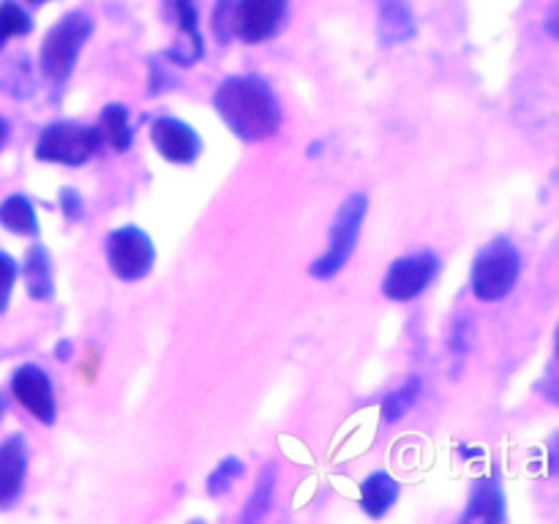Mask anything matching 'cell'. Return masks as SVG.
Segmentation results:
<instances>
[{
	"instance_id": "4316f807",
	"label": "cell",
	"mask_w": 559,
	"mask_h": 524,
	"mask_svg": "<svg viewBox=\"0 0 559 524\" xmlns=\"http://www.w3.org/2000/svg\"><path fill=\"white\" fill-rule=\"evenodd\" d=\"M546 33H549V38H559V31H557V5H551L549 9V16H546Z\"/></svg>"
},
{
	"instance_id": "5b68a950",
	"label": "cell",
	"mask_w": 559,
	"mask_h": 524,
	"mask_svg": "<svg viewBox=\"0 0 559 524\" xmlns=\"http://www.w3.org/2000/svg\"><path fill=\"white\" fill-rule=\"evenodd\" d=\"M366 213H369V194H364V191H355V194H349L338 205L331 224V233H328V251L311 262V276L320 278V282H328V278H333L347 265L355 246H358V235L360 227H364Z\"/></svg>"
},
{
	"instance_id": "8992f818",
	"label": "cell",
	"mask_w": 559,
	"mask_h": 524,
	"mask_svg": "<svg viewBox=\"0 0 559 524\" xmlns=\"http://www.w3.org/2000/svg\"><path fill=\"white\" fill-rule=\"evenodd\" d=\"M104 254H107L109 271L123 284L142 282L153 271V262H156L151 235L140 227L112 229L107 235V243H104Z\"/></svg>"
},
{
	"instance_id": "52a82bcc",
	"label": "cell",
	"mask_w": 559,
	"mask_h": 524,
	"mask_svg": "<svg viewBox=\"0 0 559 524\" xmlns=\"http://www.w3.org/2000/svg\"><path fill=\"white\" fill-rule=\"evenodd\" d=\"M440 257L429 249L399 257L382 276V295L388 300H396V303H409L435 284V278L440 276Z\"/></svg>"
},
{
	"instance_id": "f546056e",
	"label": "cell",
	"mask_w": 559,
	"mask_h": 524,
	"mask_svg": "<svg viewBox=\"0 0 559 524\" xmlns=\"http://www.w3.org/2000/svg\"><path fill=\"white\" fill-rule=\"evenodd\" d=\"M459 453H462V456H480L478 448H469V445H459Z\"/></svg>"
},
{
	"instance_id": "d4e9b609",
	"label": "cell",
	"mask_w": 559,
	"mask_h": 524,
	"mask_svg": "<svg viewBox=\"0 0 559 524\" xmlns=\"http://www.w3.org/2000/svg\"><path fill=\"white\" fill-rule=\"evenodd\" d=\"M58 205H60V213H63L69 222H82V216H85V202H82V194L76 189H71V186H63V189L58 191Z\"/></svg>"
},
{
	"instance_id": "6da1fadb",
	"label": "cell",
	"mask_w": 559,
	"mask_h": 524,
	"mask_svg": "<svg viewBox=\"0 0 559 524\" xmlns=\"http://www.w3.org/2000/svg\"><path fill=\"white\" fill-rule=\"evenodd\" d=\"M213 109L243 142L271 140L282 129V102L260 74L227 76L213 91Z\"/></svg>"
},
{
	"instance_id": "9c48e42d",
	"label": "cell",
	"mask_w": 559,
	"mask_h": 524,
	"mask_svg": "<svg viewBox=\"0 0 559 524\" xmlns=\"http://www.w3.org/2000/svg\"><path fill=\"white\" fill-rule=\"evenodd\" d=\"M11 393L16 402L44 426L58 420V404H55V388L47 371L36 364H25L11 374Z\"/></svg>"
},
{
	"instance_id": "d6986e66",
	"label": "cell",
	"mask_w": 559,
	"mask_h": 524,
	"mask_svg": "<svg viewBox=\"0 0 559 524\" xmlns=\"http://www.w3.org/2000/svg\"><path fill=\"white\" fill-rule=\"evenodd\" d=\"M420 391H424V380H420L418 374L407 377V382H402L396 391H391L382 398V420H385V424H399V420L413 409V404L418 402Z\"/></svg>"
},
{
	"instance_id": "7402d4cb",
	"label": "cell",
	"mask_w": 559,
	"mask_h": 524,
	"mask_svg": "<svg viewBox=\"0 0 559 524\" xmlns=\"http://www.w3.org/2000/svg\"><path fill=\"white\" fill-rule=\"evenodd\" d=\"M235 3L238 0H216L211 11V33L222 47H227L235 38L233 22H235Z\"/></svg>"
},
{
	"instance_id": "4fadbf2b",
	"label": "cell",
	"mask_w": 559,
	"mask_h": 524,
	"mask_svg": "<svg viewBox=\"0 0 559 524\" xmlns=\"http://www.w3.org/2000/svg\"><path fill=\"white\" fill-rule=\"evenodd\" d=\"M469 522H486V524H502L506 522V495L500 489L497 478H478L473 491H469V502L462 513V524Z\"/></svg>"
},
{
	"instance_id": "f1b7e54d",
	"label": "cell",
	"mask_w": 559,
	"mask_h": 524,
	"mask_svg": "<svg viewBox=\"0 0 559 524\" xmlns=\"http://www.w3.org/2000/svg\"><path fill=\"white\" fill-rule=\"evenodd\" d=\"M5 140H9V120H5L3 115H0V151H3Z\"/></svg>"
},
{
	"instance_id": "3957f363",
	"label": "cell",
	"mask_w": 559,
	"mask_h": 524,
	"mask_svg": "<svg viewBox=\"0 0 559 524\" xmlns=\"http://www.w3.org/2000/svg\"><path fill=\"white\" fill-rule=\"evenodd\" d=\"M522 276V251L508 238H495L478 249L469 267V289L484 303H495L511 295Z\"/></svg>"
},
{
	"instance_id": "8fae6325",
	"label": "cell",
	"mask_w": 559,
	"mask_h": 524,
	"mask_svg": "<svg viewBox=\"0 0 559 524\" xmlns=\"http://www.w3.org/2000/svg\"><path fill=\"white\" fill-rule=\"evenodd\" d=\"M27 478V445L22 434H11L0 442V508L14 505L22 497Z\"/></svg>"
},
{
	"instance_id": "484cf974",
	"label": "cell",
	"mask_w": 559,
	"mask_h": 524,
	"mask_svg": "<svg viewBox=\"0 0 559 524\" xmlns=\"http://www.w3.org/2000/svg\"><path fill=\"white\" fill-rule=\"evenodd\" d=\"M451 349L456 355H464L473 349V320H469V317H459L456 325H453Z\"/></svg>"
},
{
	"instance_id": "1f68e13d",
	"label": "cell",
	"mask_w": 559,
	"mask_h": 524,
	"mask_svg": "<svg viewBox=\"0 0 559 524\" xmlns=\"http://www.w3.org/2000/svg\"><path fill=\"white\" fill-rule=\"evenodd\" d=\"M27 3H31V5H36V9H38V5H44V3H49V0H27Z\"/></svg>"
},
{
	"instance_id": "2e32d148",
	"label": "cell",
	"mask_w": 559,
	"mask_h": 524,
	"mask_svg": "<svg viewBox=\"0 0 559 524\" xmlns=\"http://www.w3.org/2000/svg\"><path fill=\"white\" fill-rule=\"evenodd\" d=\"M0 227L9 229L11 235H20V238H33L38 240V216L33 202L25 194H9L0 202Z\"/></svg>"
},
{
	"instance_id": "4dcf8cb0",
	"label": "cell",
	"mask_w": 559,
	"mask_h": 524,
	"mask_svg": "<svg viewBox=\"0 0 559 524\" xmlns=\"http://www.w3.org/2000/svg\"><path fill=\"white\" fill-rule=\"evenodd\" d=\"M3 415H5V396L0 393V420H3Z\"/></svg>"
},
{
	"instance_id": "e0dca14e",
	"label": "cell",
	"mask_w": 559,
	"mask_h": 524,
	"mask_svg": "<svg viewBox=\"0 0 559 524\" xmlns=\"http://www.w3.org/2000/svg\"><path fill=\"white\" fill-rule=\"evenodd\" d=\"M98 129L104 134V145L112 147L115 153H126L134 142V131H131V115L126 104H107L98 115Z\"/></svg>"
},
{
	"instance_id": "ffe728a7",
	"label": "cell",
	"mask_w": 559,
	"mask_h": 524,
	"mask_svg": "<svg viewBox=\"0 0 559 524\" xmlns=\"http://www.w3.org/2000/svg\"><path fill=\"white\" fill-rule=\"evenodd\" d=\"M33 31V20L22 5L14 0H3L0 3V52L11 38H22Z\"/></svg>"
},
{
	"instance_id": "7a4b0ae2",
	"label": "cell",
	"mask_w": 559,
	"mask_h": 524,
	"mask_svg": "<svg viewBox=\"0 0 559 524\" xmlns=\"http://www.w3.org/2000/svg\"><path fill=\"white\" fill-rule=\"evenodd\" d=\"M91 36L93 20L85 11H69L66 16H60L58 25L49 27L41 49H38V69L49 85L63 87L69 82V76L74 74L76 58Z\"/></svg>"
},
{
	"instance_id": "cb8c5ba5",
	"label": "cell",
	"mask_w": 559,
	"mask_h": 524,
	"mask_svg": "<svg viewBox=\"0 0 559 524\" xmlns=\"http://www.w3.org/2000/svg\"><path fill=\"white\" fill-rule=\"evenodd\" d=\"M16 276H20V265H16V260L11 254H5V251H0V314L9 309Z\"/></svg>"
},
{
	"instance_id": "30bf717a",
	"label": "cell",
	"mask_w": 559,
	"mask_h": 524,
	"mask_svg": "<svg viewBox=\"0 0 559 524\" xmlns=\"http://www.w3.org/2000/svg\"><path fill=\"white\" fill-rule=\"evenodd\" d=\"M151 142L158 156L169 164H194L202 153L200 134L173 115H162L153 120Z\"/></svg>"
},
{
	"instance_id": "ac0fdd59",
	"label": "cell",
	"mask_w": 559,
	"mask_h": 524,
	"mask_svg": "<svg viewBox=\"0 0 559 524\" xmlns=\"http://www.w3.org/2000/svg\"><path fill=\"white\" fill-rule=\"evenodd\" d=\"M276 478H278V464L276 462L262 464L254 491H251L249 502H246L243 513H240V522L254 524V522H260L267 511H271L273 495H276Z\"/></svg>"
},
{
	"instance_id": "83f0119b",
	"label": "cell",
	"mask_w": 559,
	"mask_h": 524,
	"mask_svg": "<svg viewBox=\"0 0 559 524\" xmlns=\"http://www.w3.org/2000/svg\"><path fill=\"white\" fill-rule=\"evenodd\" d=\"M69 355H71V342H69V338H63V342H60L58 347H55V358L69 360Z\"/></svg>"
},
{
	"instance_id": "44dd1931",
	"label": "cell",
	"mask_w": 559,
	"mask_h": 524,
	"mask_svg": "<svg viewBox=\"0 0 559 524\" xmlns=\"http://www.w3.org/2000/svg\"><path fill=\"white\" fill-rule=\"evenodd\" d=\"M243 473H246V464L240 462L238 456H224L222 462L216 464V469L207 475L205 491L211 497H224L229 489H233L235 480L243 478Z\"/></svg>"
},
{
	"instance_id": "9a60e30c",
	"label": "cell",
	"mask_w": 559,
	"mask_h": 524,
	"mask_svg": "<svg viewBox=\"0 0 559 524\" xmlns=\"http://www.w3.org/2000/svg\"><path fill=\"white\" fill-rule=\"evenodd\" d=\"M22 278H25V289L33 300H49L55 295V271L52 257H49L47 246L33 243L27 249L25 262H22Z\"/></svg>"
},
{
	"instance_id": "5bb4252c",
	"label": "cell",
	"mask_w": 559,
	"mask_h": 524,
	"mask_svg": "<svg viewBox=\"0 0 559 524\" xmlns=\"http://www.w3.org/2000/svg\"><path fill=\"white\" fill-rule=\"evenodd\" d=\"M399 495H402L399 480L385 469H377V473L366 475L364 484H360V508L366 511V516L382 519L396 505Z\"/></svg>"
},
{
	"instance_id": "277c9868",
	"label": "cell",
	"mask_w": 559,
	"mask_h": 524,
	"mask_svg": "<svg viewBox=\"0 0 559 524\" xmlns=\"http://www.w3.org/2000/svg\"><path fill=\"white\" fill-rule=\"evenodd\" d=\"M104 151V134L98 126L74 123V120H55L44 126L38 134L33 156L47 164L82 167Z\"/></svg>"
},
{
	"instance_id": "7c38bea8",
	"label": "cell",
	"mask_w": 559,
	"mask_h": 524,
	"mask_svg": "<svg viewBox=\"0 0 559 524\" xmlns=\"http://www.w3.org/2000/svg\"><path fill=\"white\" fill-rule=\"evenodd\" d=\"M415 33L418 25L407 0H377V38L382 47L413 41Z\"/></svg>"
},
{
	"instance_id": "603a6c76",
	"label": "cell",
	"mask_w": 559,
	"mask_h": 524,
	"mask_svg": "<svg viewBox=\"0 0 559 524\" xmlns=\"http://www.w3.org/2000/svg\"><path fill=\"white\" fill-rule=\"evenodd\" d=\"M147 98H156V96H162V93H167V91H173V85H175V76L169 74V69L167 66H162V58H158V55H151V58H147Z\"/></svg>"
},
{
	"instance_id": "ba28073f",
	"label": "cell",
	"mask_w": 559,
	"mask_h": 524,
	"mask_svg": "<svg viewBox=\"0 0 559 524\" xmlns=\"http://www.w3.org/2000/svg\"><path fill=\"white\" fill-rule=\"evenodd\" d=\"M289 16V0H238L233 33L238 41L257 47L282 33Z\"/></svg>"
}]
</instances>
